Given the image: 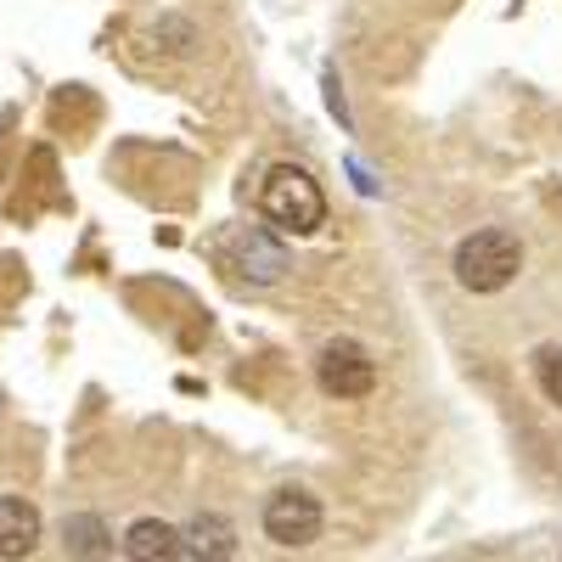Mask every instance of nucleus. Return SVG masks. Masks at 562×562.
Listing matches in <instances>:
<instances>
[{
    "mask_svg": "<svg viewBox=\"0 0 562 562\" xmlns=\"http://www.w3.org/2000/svg\"><path fill=\"white\" fill-rule=\"evenodd\" d=\"M259 214L281 231V237H315V231L326 225V198L304 169L276 164L259 186Z\"/></svg>",
    "mask_w": 562,
    "mask_h": 562,
    "instance_id": "1",
    "label": "nucleus"
},
{
    "mask_svg": "<svg viewBox=\"0 0 562 562\" xmlns=\"http://www.w3.org/2000/svg\"><path fill=\"white\" fill-rule=\"evenodd\" d=\"M524 270V243L512 231H473L456 248V281L467 293H501Z\"/></svg>",
    "mask_w": 562,
    "mask_h": 562,
    "instance_id": "2",
    "label": "nucleus"
},
{
    "mask_svg": "<svg viewBox=\"0 0 562 562\" xmlns=\"http://www.w3.org/2000/svg\"><path fill=\"white\" fill-rule=\"evenodd\" d=\"M321 389L333 400H366L371 389H378V366H371V355L355 344V338H333L321 349Z\"/></svg>",
    "mask_w": 562,
    "mask_h": 562,
    "instance_id": "3",
    "label": "nucleus"
},
{
    "mask_svg": "<svg viewBox=\"0 0 562 562\" xmlns=\"http://www.w3.org/2000/svg\"><path fill=\"white\" fill-rule=\"evenodd\" d=\"M265 535L276 546H288V551L321 540V501L310 490H276L265 501Z\"/></svg>",
    "mask_w": 562,
    "mask_h": 562,
    "instance_id": "4",
    "label": "nucleus"
},
{
    "mask_svg": "<svg viewBox=\"0 0 562 562\" xmlns=\"http://www.w3.org/2000/svg\"><path fill=\"white\" fill-rule=\"evenodd\" d=\"M40 546V512L23 495H0V562L12 557H34Z\"/></svg>",
    "mask_w": 562,
    "mask_h": 562,
    "instance_id": "5",
    "label": "nucleus"
},
{
    "mask_svg": "<svg viewBox=\"0 0 562 562\" xmlns=\"http://www.w3.org/2000/svg\"><path fill=\"white\" fill-rule=\"evenodd\" d=\"M124 557H135V562H175V557H186V546H180V529H169L158 518H140L124 535Z\"/></svg>",
    "mask_w": 562,
    "mask_h": 562,
    "instance_id": "6",
    "label": "nucleus"
},
{
    "mask_svg": "<svg viewBox=\"0 0 562 562\" xmlns=\"http://www.w3.org/2000/svg\"><path fill=\"white\" fill-rule=\"evenodd\" d=\"M180 540H192L186 546V557H237V529H231L225 518H198L192 529H186Z\"/></svg>",
    "mask_w": 562,
    "mask_h": 562,
    "instance_id": "7",
    "label": "nucleus"
},
{
    "mask_svg": "<svg viewBox=\"0 0 562 562\" xmlns=\"http://www.w3.org/2000/svg\"><path fill=\"white\" fill-rule=\"evenodd\" d=\"M63 535H68V551H74V557H108V551H113L102 518H68Z\"/></svg>",
    "mask_w": 562,
    "mask_h": 562,
    "instance_id": "8",
    "label": "nucleus"
},
{
    "mask_svg": "<svg viewBox=\"0 0 562 562\" xmlns=\"http://www.w3.org/2000/svg\"><path fill=\"white\" fill-rule=\"evenodd\" d=\"M535 378H540L546 400L562 405V349H557V344H540V349H535Z\"/></svg>",
    "mask_w": 562,
    "mask_h": 562,
    "instance_id": "9",
    "label": "nucleus"
},
{
    "mask_svg": "<svg viewBox=\"0 0 562 562\" xmlns=\"http://www.w3.org/2000/svg\"><path fill=\"white\" fill-rule=\"evenodd\" d=\"M243 265H259V270H254V281H276L281 270H288L281 248H265L259 237H248V243H243Z\"/></svg>",
    "mask_w": 562,
    "mask_h": 562,
    "instance_id": "10",
    "label": "nucleus"
}]
</instances>
